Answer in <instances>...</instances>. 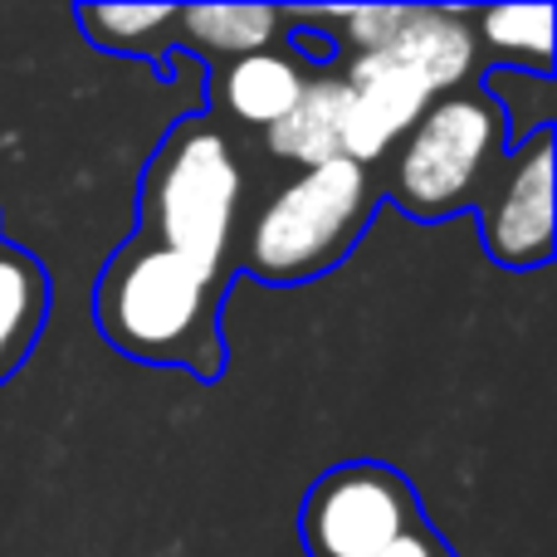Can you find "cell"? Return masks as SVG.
<instances>
[{
	"mask_svg": "<svg viewBox=\"0 0 557 557\" xmlns=\"http://www.w3.org/2000/svg\"><path fill=\"white\" fill-rule=\"evenodd\" d=\"M235 274L211 270L182 250L127 235L108 255L94 288L98 333L123 357L147 367H182L196 382H221L225 327L221 308Z\"/></svg>",
	"mask_w": 557,
	"mask_h": 557,
	"instance_id": "6da1fadb",
	"label": "cell"
},
{
	"mask_svg": "<svg viewBox=\"0 0 557 557\" xmlns=\"http://www.w3.org/2000/svg\"><path fill=\"white\" fill-rule=\"evenodd\" d=\"M376 211H382L376 166L352 157L298 166L255 206L250 221H240L235 270L274 288L323 278L357 250Z\"/></svg>",
	"mask_w": 557,
	"mask_h": 557,
	"instance_id": "7a4b0ae2",
	"label": "cell"
},
{
	"mask_svg": "<svg viewBox=\"0 0 557 557\" xmlns=\"http://www.w3.org/2000/svg\"><path fill=\"white\" fill-rule=\"evenodd\" d=\"M504 157H509L504 108L480 78H470L421 108V117L376 162V186L382 201L411 221L474 215L499 182Z\"/></svg>",
	"mask_w": 557,
	"mask_h": 557,
	"instance_id": "3957f363",
	"label": "cell"
},
{
	"mask_svg": "<svg viewBox=\"0 0 557 557\" xmlns=\"http://www.w3.org/2000/svg\"><path fill=\"white\" fill-rule=\"evenodd\" d=\"M245 211V166L215 113H186L157 143L137 186V235L182 250L211 270H235Z\"/></svg>",
	"mask_w": 557,
	"mask_h": 557,
	"instance_id": "277c9868",
	"label": "cell"
},
{
	"mask_svg": "<svg viewBox=\"0 0 557 557\" xmlns=\"http://www.w3.org/2000/svg\"><path fill=\"white\" fill-rule=\"evenodd\" d=\"M425 519L411 480L382 460H343L304 494L298 533L308 557H376Z\"/></svg>",
	"mask_w": 557,
	"mask_h": 557,
	"instance_id": "5b68a950",
	"label": "cell"
},
{
	"mask_svg": "<svg viewBox=\"0 0 557 557\" xmlns=\"http://www.w3.org/2000/svg\"><path fill=\"white\" fill-rule=\"evenodd\" d=\"M474 215L484 255L499 270H539L553 260V127L509 147L499 182Z\"/></svg>",
	"mask_w": 557,
	"mask_h": 557,
	"instance_id": "8992f818",
	"label": "cell"
},
{
	"mask_svg": "<svg viewBox=\"0 0 557 557\" xmlns=\"http://www.w3.org/2000/svg\"><path fill=\"white\" fill-rule=\"evenodd\" d=\"M337 78L347 88L343 157L367 162V166L382 162L396 137L421 117V108L431 98H441L396 45L372 49V54H347L337 64Z\"/></svg>",
	"mask_w": 557,
	"mask_h": 557,
	"instance_id": "52a82bcc",
	"label": "cell"
},
{
	"mask_svg": "<svg viewBox=\"0 0 557 557\" xmlns=\"http://www.w3.org/2000/svg\"><path fill=\"white\" fill-rule=\"evenodd\" d=\"M318 69L304 64L288 45L245 54L235 64L211 69V103L206 113H215L221 123H245V127H274L288 108L298 103V94L308 88Z\"/></svg>",
	"mask_w": 557,
	"mask_h": 557,
	"instance_id": "ba28073f",
	"label": "cell"
},
{
	"mask_svg": "<svg viewBox=\"0 0 557 557\" xmlns=\"http://www.w3.org/2000/svg\"><path fill=\"white\" fill-rule=\"evenodd\" d=\"M288 29L294 10L278 5H176V49L206 59L211 69L278 49Z\"/></svg>",
	"mask_w": 557,
	"mask_h": 557,
	"instance_id": "9c48e42d",
	"label": "cell"
},
{
	"mask_svg": "<svg viewBox=\"0 0 557 557\" xmlns=\"http://www.w3.org/2000/svg\"><path fill=\"white\" fill-rule=\"evenodd\" d=\"M343 117H347L343 78H337V69H318L308 78V88L298 94V103L274 127H264V147L294 172L298 166L333 162V157H343Z\"/></svg>",
	"mask_w": 557,
	"mask_h": 557,
	"instance_id": "30bf717a",
	"label": "cell"
},
{
	"mask_svg": "<svg viewBox=\"0 0 557 557\" xmlns=\"http://www.w3.org/2000/svg\"><path fill=\"white\" fill-rule=\"evenodd\" d=\"M49 304H54V288H49L45 264L25 245L0 235V382H10L35 352Z\"/></svg>",
	"mask_w": 557,
	"mask_h": 557,
	"instance_id": "8fae6325",
	"label": "cell"
},
{
	"mask_svg": "<svg viewBox=\"0 0 557 557\" xmlns=\"http://www.w3.org/2000/svg\"><path fill=\"white\" fill-rule=\"evenodd\" d=\"M474 49L484 74L513 69V74L553 78V10L548 5H490L470 10Z\"/></svg>",
	"mask_w": 557,
	"mask_h": 557,
	"instance_id": "7c38bea8",
	"label": "cell"
},
{
	"mask_svg": "<svg viewBox=\"0 0 557 557\" xmlns=\"http://www.w3.org/2000/svg\"><path fill=\"white\" fill-rule=\"evenodd\" d=\"M74 20L88 45L108 49V54L147 59L157 74H172L176 5H78Z\"/></svg>",
	"mask_w": 557,
	"mask_h": 557,
	"instance_id": "4fadbf2b",
	"label": "cell"
},
{
	"mask_svg": "<svg viewBox=\"0 0 557 557\" xmlns=\"http://www.w3.org/2000/svg\"><path fill=\"white\" fill-rule=\"evenodd\" d=\"M376 557H460L445 543V533L441 529H431V523H421L416 533H406V539H396L392 548H382Z\"/></svg>",
	"mask_w": 557,
	"mask_h": 557,
	"instance_id": "5bb4252c",
	"label": "cell"
}]
</instances>
